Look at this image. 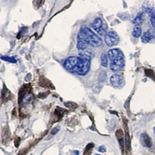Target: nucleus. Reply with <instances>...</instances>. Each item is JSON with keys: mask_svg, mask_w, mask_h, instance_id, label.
<instances>
[{"mask_svg": "<svg viewBox=\"0 0 155 155\" xmlns=\"http://www.w3.org/2000/svg\"><path fill=\"white\" fill-rule=\"evenodd\" d=\"M102 41L95 33L87 26H82L78 34L77 48L79 50H84L88 46L100 47Z\"/></svg>", "mask_w": 155, "mask_h": 155, "instance_id": "1", "label": "nucleus"}, {"mask_svg": "<svg viewBox=\"0 0 155 155\" xmlns=\"http://www.w3.org/2000/svg\"><path fill=\"white\" fill-rule=\"evenodd\" d=\"M108 57L110 61V68L113 72H119L123 70L125 66L124 55L119 49H112L108 52Z\"/></svg>", "mask_w": 155, "mask_h": 155, "instance_id": "2", "label": "nucleus"}, {"mask_svg": "<svg viewBox=\"0 0 155 155\" xmlns=\"http://www.w3.org/2000/svg\"><path fill=\"white\" fill-rule=\"evenodd\" d=\"M91 56L89 55L81 53L79 55L78 62L72 73L79 76H85L89 71L91 67Z\"/></svg>", "mask_w": 155, "mask_h": 155, "instance_id": "3", "label": "nucleus"}, {"mask_svg": "<svg viewBox=\"0 0 155 155\" xmlns=\"http://www.w3.org/2000/svg\"><path fill=\"white\" fill-rule=\"evenodd\" d=\"M120 39L115 31H109L105 36V42L109 47L116 46L119 43Z\"/></svg>", "mask_w": 155, "mask_h": 155, "instance_id": "4", "label": "nucleus"}, {"mask_svg": "<svg viewBox=\"0 0 155 155\" xmlns=\"http://www.w3.org/2000/svg\"><path fill=\"white\" fill-rule=\"evenodd\" d=\"M112 85L116 88H122L125 84V80L122 76L115 74L112 76L110 78Z\"/></svg>", "mask_w": 155, "mask_h": 155, "instance_id": "5", "label": "nucleus"}, {"mask_svg": "<svg viewBox=\"0 0 155 155\" xmlns=\"http://www.w3.org/2000/svg\"><path fill=\"white\" fill-rule=\"evenodd\" d=\"M92 27L93 29L101 36H103L106 34V27H104L103 21L101 18H96L94 20L92 24Z\"/></svg>", "mask_w": 155, "mask_h": 155, "instance_id": "6", "label": "nucleus"}, {"mask_svg": "<svg viewBox=\"0 0 155 155\" xmlns=\"http://www.w3.org/2000/svg\"><path fill=\"white\" fill-rule=\"evenodd\" d=\"M141 142L144 147H150L152 146V141L148 135L144 134L141 137Z\"/></svg>", "mask_w": 155, "mask_h": 155, "instance_id": "7", "label": "nucleus"}, {"mask_svg": "<svg viewBox=\"0 0 155 155\" xmlns=\"http://www.w3.org/2000/svg\"><path fill=\"white\" fill-rule=\"evenodd\" d=\"M153 37L152 33L150 30L146 31L144 33V34L142 36V41L143 43H148L149 42Z\"/></svg>", "mask_w": 155, "mask_h": 155, "instance_id": "8", "label": "nucleus"}, {"mask_svg": "<svg viewBox=\"0 0 155 155\" xmlns=\"http://www.w3.org/2000/svg\"><path fill=\"white\" fill-rule=\"evenodd\" d=\"M144 14L142 12L139 13L138 14V15L136 16V17L133 20L132 23L134 24H135L136 26H140V24H141L143 21H144Z\"/></svg>", "mask_w": 155, "mask_h": 155, "instance_id": "9", "label": "nucleus"}, {"mask_svg": "<svg viewBox=\"0 0 155 155\" xmlns=\"http://www.w3.org/2000/svg\"><path fill=\"white\" fill-rule=\"evenodd\" d=\"M142 34V29L140 26H135L132 32V36L135 38L140 37Z\"/></svg>", "mask_w": 155, "mask_h": 155, "instance_id": "10", "label": "nucleus"}, {"mask_svg": "<svg viewBox=\"0 0 155 155\" xmlns=\"http://www.w3.org/2000/svg\"><path fill=\"white\" fill-rule=\"evenodd\" d=\"M101 65L103 67L106 68L108 66V56L106 54V53L103 52L101 55Z\"/></svg>", "mask_w": 155, "mask_h": 155, "instance_id": "11", "label": "nucleus"}, {"mask_svg": "<svg viewBox=\"0 0 155 155\" xmlns=\"http://www.w3.org/2000/svg\"><path fill=\"white\" fill-rule=\"evenodd\" d=\"M149 16H150V22L152 26L155 29V9L150 10L149 12Z\"/></svg>", "mask_w": 155, "mask_h": 155, "instance_id": "12", "label": "nucleus"}, {"mask_svg": "<svg viewBox=\"0 0 155 155\" xmlns=\"http://www.w3.org/2000/svg\"><path fill=\"white\" fill-rule=\"evenodd\" d=\"M1 59L4 61L11 62V63H15L17 62L15 58H14V57H9L7 56H1Z\"/></svg>", "mask_w": 155, "mask_h": 155, "instance_id": "13", "label": "nucleus"}, {"mask_svg": "<svg viewBox=\"0 0 155 155\" xmlns=\"http://www.w3.org/2000/svg\"><path fill=\"white\" fill-rule=\"evenodd\" d=\"M125 144H126V147L128 150L130 149V139L129 137L128 134H126L125 136Z\"/></svg>", "mask_w": 155, "mask_h": 155, "instance_id": "14", "label": "nucleus"}, {"mask_svg": "<svg viewBox=\"0 0 155 155\" xmlns=\"http://www.w3.org/2000/svg\"><path fill=\"white\" fill-rule=\"evenodd\" d=\"M106 73L105 71L101 72L100 78H99L100 81H101V82L104 81L106 80Z\"/></svg>", "mask_w": 155, "mask_h": 155, "instance_id": "15", "label": "nucleus"}, {"mask_svg": "<svg viewBox=\"0 0 155 155\" xmlns=\"http://www.w3.org/2000/svg\"><path fill=\"white\" fill-rule=\"evenodd\" d=\"M32 99H33V96H32L31 94H27V95L24 96V101L25 103H28V102H29L30 101H31Z\"/></svg>", "mask_w": 155, "mask_h": 155, "instance_id": "16", "label": "nucleus"}, {"mask_svg": "<svg viewBox=\"0 0 155 155\" xmlns=\"http://www.w3.org/2000/svg\"><path fill=\"white\" fill-rule=\"evenodd\" d=\"M59 130H60L59 127H55L54 128H53L51 132V134L52 135H54L59 132Z\"/></svg>", "mask_w": 155, "mask_h": 155, "instance_id": "17", "label": "nucleus"}, {"mask_svg": "<svg viewBox=\"0 0 155 155\" xmlns=\"http://www.w3.org/2000/svg\"><path fill=\"white\" fill-rule=\"evenodd\" d=\"M98 150H99V152H100L104 153V152H106V149H105V147H103V146H101V147H99Z\"/></svg>", "mask_w": 155, "mask_h": 155, "instance_id": "18", "label": "nucleus"}, {"mask_svg": "<svg viewBox=\"0 0 155 155\" xmlns=\"http://www.w3.org/2000/svg\"><path fill=\"white\" fill-rule=\"evenodd\" d=\"M73 155H79V151H78V150H74V152H73Z\"/></svg>", "mask_w": 155, "mask_h": 155, "instance_id": "19", "label": "nucleus"}, {"mask_svg": "<svg viewBox=\"0 0 155 155\" xmlns=\"http://www.w3.org/2000/svg\"><path fill=\"white\" fill-rule=\"evenodd\" d=\"M153 130H154V133L155 134V127H154V128H153Z\"/></svg>", "mask_w": 155, "mask_h": 155, "instance_id": "20", "label": "nucleus"}, {"mask_svg": "<svg viewBox=\"0 0 155 155\" xmlns=\"http://www.w3.org/2000/svg\"><path fill=\"white\" fill-rule=\"evenodd\" d=\"M98 155V154H96V155Z\"/></svg>", "mask_w": 155, "mask_h": 155, "instance_id": "21", "label": "nucleus"}]
</instances>
